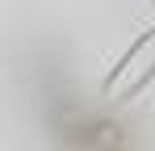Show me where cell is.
I'll use <instances>...</instances> for the list:
<instances>
[{
  "instance_id": "6da1fadb",
  "label": "cell",
  "mask_w": 155,
  "mask_h": 151,
  "mask_svg": "<svg viewBox=\"0 0 155 151\" xmlns=\"http://www.w3.org/2000/svg\"><path fill=\"white\" fill-rule=\"evenodd\" d=\"M151 80H155V29H147L138 42H130V50L117 59V67L105 76L101 97L105 101H130Z\"/></svg>"
},
{
  "instance_id": "7a4b0ae2",
  "label": "cell",
  "mask_w": 155,
  "mask_h": 151,
  "mask_svg": "<svg viewBox=\"0 0 155 151\" xmlns=\"http://www.w3.org/2000/svg\"><path fill=\"white\" fill-rule=\"evenodd\" d=\"M151 4H155V0H151Z\"/></svg>"
}]
</instances>
